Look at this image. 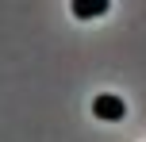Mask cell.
<instances>
[{
  "mask_svg": "<svg viewBox=\"0 0 146 142\" xmlns=\"http://www.w3.org/2000/svg\"><path fill=\"white\" fill-rule=\"evenodd\" d=\"M92 115L96 119H104V123H119L127 115V104L119 96H111V92H100V96L92 100Z\"/></svg>",
  "mask_w": 146,
  "mask_h": 142,
  "instance_id": "1",
  "label": "cell"
},
{
  "mask_svg": "<svg viewBox=\"0 0 146 142\" xmlns=\"http://www.w3.org/2000/svg\"><path fill=\"white\" fill-rule=\"evenodd\" d=\"M73 15L77 19H96V15H104L108 12V0H73Z\"/></svg>",
  "mask_w": 146,
  "mask_h": 142,
  "instance_id": "2",
  "label": "cell"
}]
</instances>
